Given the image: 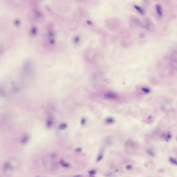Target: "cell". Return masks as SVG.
Segmentation results:
<instances>
[{
  "label": "cell",
  "instance_id": "6da1fadb",
  "mask_svg": "<svg viewBox=\"0 0 177 177\" xmlns=\"http://www.w3.org/2000/svg\"><path fill=\"white\" fill-rule=\"evenodd\" d=\"M30 140V136L28 134L25 135L21 139V143L23 145H25V144H26L28 143Z\"/></svg>",
  "mask_w": 177,
  "mask_h": 177
},
{
  "label": "cell",
  "instance_id": "7a4b0ae2",
  "mask_svg": "<svg viewBox=\"0 0 177 177\" xmlns=\"http://www.w3.org/2000/svg\"><path fill=\"white\" fill-rule=\"evenodd\" d=\"M156 10L157 14L160 17H162L163 15L162 10L160 5H157L156 6Z\"/></svg>",
  "mask_w": 177,
  "mask_h": 177
},
{
  "label": "cell",
  "instance_id": "3957f363",
  "mask_svg": "<svg viewBox=\"0 0 177 177\" xmlns=\"http://www.w3.org/2000/svg\"><path fill=\"white\" fill-rule=\"evenodd\" d=\"M53 122V120L52 118H50L49 119H48L47 121V127L48 128L51 127L52 126Z\"/></svg>",
  "mask_w": 177,
  "mask_h": 177
},
{
  "label": "cell",
  "instance_id": "277c9868",
  "mask_svg": "<svg viewBox=\"0 0 177 177\" xmlns=\"http://www.w3.org/2000/svg\"><path fill=\"white\" fill-rule=\"evenodd\" d=\"M4 168L6 170H12L13 169V167L10 163L7 162L4 165Z\"/></svg>",
  "mask_w": 177,
  "mask_h": 177
},
{
  "label": "cell",
  "instance_id": "5b68a950",
  "mask_svg": "<svg viewBox=\"0 0 177 177\" xmlns=\"http://www.w3.org/2000/svg\"><path fill=\"white\" fill-rule=\"evenodd\" d=\"M135 8L138 11V12L140 13L141 14H144V11L143 10V9L141 7H139V6H135Z\"/></svg>",
  "mask_w": 177,
  "mask_h": 177
},
{
  "label": "cell",
  "instance_id": "8992f818",
  "mask_svg": "<svg viewBox=\"0 0 177 177\" xmlns=\"http://www.w3.org/2000/svg\"><path fill=\"white\" fill-rule=\"evenodd\" d=\"M60 163L65 168H68L70 167L69 164L65 162L63 160H61L60 162Z\"/></svg>",
  "mask_w": 177,
  "mask_h": 177
},
{
  "label": "cell",
  "instance_id": "52a82bcc",
  "mask_svg": "<svg viewBox=\"0 0 177 177\" xmlns=\"http://www.w3.org/2000/svg\"><path fill=\"white\" fill-rule=\"evenodd\" d=\"M67 125L66 124L62 123L58 127V128L61 130H65L67 127Z\"/></svg>",
  "mask_w": 177,
  "mask_h": 177
},
{
  "label": "cell",
  "instance_id": "ba28073f",
  "mask_svg": "<svg viewBox=\"0 0 177 177\" xmlns=\"http://www.w3.org/2000/svg\"><path fill=\"white\" fill-rule=\"evenodd\" d=\"M169 161L171 164L177 166V161L174 158H172V157H170V158H169Z\"/></svg>",
  "mask_w": 177,
  "mask_h": 177
},
{
  "label": "cell",
  "instance_id": "9c48e42d",
  "mask_svg": "<svg viewBox=\"0 0 177 177\" xmlns=\"http://www.w3.org/2000/svg\"><path fill=\"white\" fill-rule=\"evenodd\" d=\"M106 122L108 124H111L114 121V120L112 118H109L106 119Z\"/></svg>",
  "mask_w": 177,
  "mask_h": 177
},
{
  "label": "cell",
  "instance_id": "30bf717a",
  "mask_svg": "<svg viewBox=\"0 0 177 177\" xmlns=\"http://www.w3.org/2000/svg\"><path fill=\"white\" fill-rule=\"evenodd\" d=\"M85 119H84V118H83V119H82V120H81V124L82 125H83L85 124Z\"/></svg>",
  "mask_w": 177,
  "mask_h": 177
},
{
  "label": "cell",
  "instance_id": "8fae6325",
  "mask_svg": "<svg viewBox=\"0 0 177 177\" xmlns=\"http://www.w3.org/2000/svg\"><path fill=\"white\" fill-rule=\"evenodd\" d=\"M95 173V171H94V170H92V171H89V174L91 175L94 174Z\"/></svg>",
  "mask_w": 177,
  "mask_h": 177
},
{
  "label": "cell",
  "instance_id": "7c38bea8",
  "mask_svg": "<svg viewBox=\"0 0 177 177\" xmlns=\"http://www.w3.org/2000/svg\"><path fill=\"white\" fill-rule=\"evenodd\" d=\"M80 150H81V149L80 150V149L79 148L77 149L76 150V151L77 152H79V151Z\"/></svg>",
  "mask_w": 177,
  "mask_h": 177
}]
</instances>
